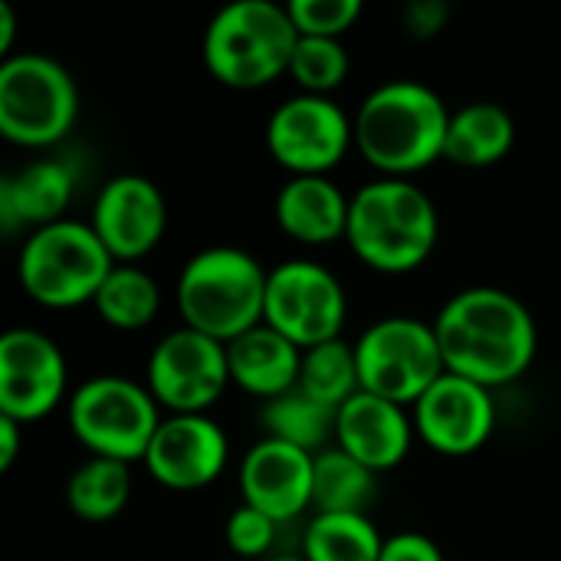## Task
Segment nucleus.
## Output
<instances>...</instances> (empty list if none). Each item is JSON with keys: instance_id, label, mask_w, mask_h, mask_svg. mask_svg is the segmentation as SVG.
Returning a JSON list of instances; mask_svg holds the SVG:
<instances>
[{"instance_id": "nucleus-1", "label": "nucleus", "mask_w": 561, "mask_h": 561, "mask_svg": "<svg viewBox=\"0 0 561 561\" xmlns=\"http://www.w3.org/2000/svg\"><path fill=\"white\" fill-rule=\"evenodd\" d=\"M447 371L483 388L519 381L539 352V329L529 306L496 286H470L444 302L434 319Z\"/></svg>"}, {"instance_id": "nucleus-2", "label": "nucleus", "mask_w": 561, "mask_h": 561, "mask_svg": "<svg viewBox=\"0 0 561 561\" xmlns=\"http://www.w3.org/2000/svg\"><path fill=\"white\" fill-rule=\"evenodd\" d=\"M447 102L417 79H391L365 95L355 112V148L385 178L408 181L444 158Z\"/></svg>"}, {"instance_id": "nucleus-3", "label": "nucleus", "mask_w": 561, "mask_h": 561, "mask_svg": "<svg viewBox=\"0 0 561 561\" xmlns=\"http://www.w3.org/2000/svg\"><path fill=\"white\" fill-rule=\"evenodd\" d=\"M437 207L411 181L381 178L352 194L345 240L368 270L388 276L421 270L437 247Z\"/></svg>"}, {"instance_id": "nucleus-4", "label": "nucleus", "mask_w": 561, "mask_h": 561, "mask_svg": "<svg viewBox=\"0 0 561 561\" xmlns=\"http://www.w3.org/2000/svg\"><path fill=\"white\" fill-rule=\"evenodd\" d=\"M270 270L240 247H207L178 276V309L187 329L224 345L256 329L266 312Z\"/></svg>"}, {"instance_id": "nucleus-5", "label": "nucleus", "mask_w": 561, "mask_h": 561, "mask_svg": "<svg viewBox=\"0 0 561 561\" xmlns=\"http://www.w3.org/2000/svg\"><path fill=\"white\" fill-rule=\"evenodd\" d=\"M299 33L283 3L237 0L204 30V66L227 89H263L289 72Z\"/></svg>"}, {"instance_id": "nucleus-6", "label": "nucleus", "mask_w": 561, "mask_h": 561, "mask_svg": "<svg viewBox=\"0 0 561 561\" xmlns=\"http://www.w3.org/2000/svg\"><path fill=\"white\" fill-rule=\"evenodd\" d=\"M115 270L112 253L95 230L79 220H56L23 240L16 276L23 293L46 309H76L95 302Z\"/></svg>"}, {"instance_id": "nucleus-7", "label": "nucleus", "mask_w": 561, "mask_h": 561, "mask_svg": "<svg viewBox=\"0 0 561 561\" xmlns=\"http://www.w3.org/2000/svg\"><path fill=\"white\" fill-rule=\"evenodd\" d=\"M158 401L148 391V385L118 378V375H99L82 381L66 408L72 437L92 454L118 463H141L158 427Z\"/></svg>"}, {"instance_id": "nucleus-8", "label": "nucleus", "mask_w": 561, "mask_h": 561, "mask_svg": "<svg viewBox=\"0 0 561 561\" xmlns=\"http://www.w3.org/2000/svg\"><path fill=\"white\" fill-rule=\"evenodd\" d=\"M79 118V89L62 62L16 53L0 62V135L20 148L62 141Z\"/></svg>"}, {"instance_id": "nucleus-9", "label": "nucleus", "mask_w": 561, "mask_h": 561, "mask_svg": "<svg viewBox=\"0 0 561 561\" xmlns=\"http://www.w3.org/2000/svg\"><path fill=\"white\" fill-rule=\"evenodd\" d=\"M355 358L362 391L401 408H414L447 371L434 322L427 325L411 316H388L368 325L355 342Z\"/></svg>"}, {"instance_id": "nucleus-10", "label": "nucleus", "mask_w": 561, "mask_h": 561, "mask_svg": "<svg viewBox=\"0 0 561 561\" xmlns=\"http://www.w3.org/2000/svg\"><path fill=\"white\" fill-rule=\"evenodd\" d=\"M345 319H348L345 286L322 263L286 260L270 270L263 322L273 325L302 352L342 339Z\"/></svg>"}, {"instance_id": "nucleus-11", "label": "nucleus", "mask_w": 561, "mask_h": 561, "mask_svg": "<svg viewBox=\"0 0 561 561\" xmlns=\"http://www.w3.org/2000/svg\"><path fill=\"white\" fill-rule=\"evenodd\" d=\"M355 145V118L322 95H293L266 122V148L293 178H329Z\"/></svg>"}, {"instance_id": "nucleus-12", "label": "nucleus", "mask_w": 561, "mask_h": 561, "mask_svg": "<svg viewBox=\"0 0 561 561\" xmlns=\"http://www.w3.org/2000/svg\"><path fill=\"white\" fill-rule=\"evenodd\" d=\"M230 381L227 345L197 332H168L148 358V391L171 414H207Z\"/></svg>"}, {"instance_id": "nucleus-13", "label": "nucleus", "mask_w": 561, "mask_h": 561, "mask_svg": "<svg viewBox=\"0 0 561 561\" xmlns=\"http://www.w3.org/2000/svg\"><path fill=\"white\" fill-rule=\"evenodd\" d=\"M66 358L36 329H10L0 339V414L20 424L43 421L66 394Z\"/></svg>"}, {"instance_id": "nucleus-14", "label": "nucleus", "mask_w": 561, "mask_h": 561, "mask_svg": "<svg viewBox=\"0 0 561 561\" xmlns=\"http://www.w3.org/2000/svg\"><path fill=\"white\" fill-rule=\"evenodd\" d=\"M414 431L440 457H470L496 431L493 391L444 371L414 404Z\"/></svg>"}, {"instance_id": "nucleus-15", "label": "nucleus", "mask_w": 561, "mask_h": 561, "mask_svg": "<svg viewBox=\"0 0 561 561\" xmlns=\"http://www.w3.org/2000/svg\"><path fill=\"white\" fill-rule=\"evenodd\" d=\"M89 227L95 230V237L102 240L115 263H135L164 240V194L151 178L118 174L99 191Z\"/></svg>"}, {"instance_id": "nucleus-16", "label": "nucleus", "mask_w": 561, "mask_h": 561, "mask_svg": "<svg viewBox=\"0 0 561 561\" xmlns=\"http://www.w3.org/2000/svg\"><path fill=\"white\" fill-rule=\"evenodd\" d=\"M227 460L230 444L217 421L207 414H171L161 421L141 463L161 486L194 493L220 480Z\"/></svg>"}, {"instance_id": "nucleus-17", "label": "nucleus", "mask_w": 561, "mask_h": 561, "mask_svg": "<svg viewBox=\"0 0 561 561\" xmlns=\"http://www.w3.org/2000/svg\"><path fill=\"white\" fill-rule=\"evenodd\" d=\"M316 490V457L263 437L253 444L240 463V493L243 503L266 513L276 526L299 519L312 510Z\"/></svg>"}, {"instance_id": "nucleus-18", "label": "nucleus", "mask_w": 561, "mask_h": 561, "mask_svg": "<svg viewBox=\"0 0 561 561\" xmlns=\"http://www.w3.org/2000/svg\"><path fill=\"white\" fill-rule=\"evenodd\" d=\"M414 434V421L401 404L368 391H358L335 421V447L375 473L394 470L411 454Z\"/></svg>"}, {"instance_id": "nucleus-19", "label": "nucleus", "mask_w": 561, "mask_h": 561, "mask_svg": "<svg viewBox=\"0 0 561 561\" xmlns=\"http://www.w3.org/2000/svg\"><path fill=\"white\" fill-rule=\"evenodd\" d=\"M76 171L66 161H30L16 174L0 178V227L13 237L20 227L39 230L56 220H66L72 204Z\"/></svg>"}, {"instance_id": "nucleus-20", "label": "nucleus", "mask_w": 561, "mask_h": 561, "mask_svg": "<svg viewBox=\"0 0 561 561\" xmlns=\"http://www.w3.org/2000/svg\"><path fill=\"white\" fill-rule=\"evenodd\" d=\"M352 197L332 178H289L276 194V224L306 247H329L348 233Z\"/></svg>"}, {"instance_id": "nucleus-21", "label": "nucleus", "mask_w": 561, "mask_h": 561, "mask_svg": "<svg viewBox=\"0 0 561 561\" xmlns=\"http://www.w3.org/2000/svg\"><path fill=\"white\" fill-rule=\"evenodd\" d=\"M227 358H230V381L253 398L273 401L299 385L302 348L266 322L233 339L227 345Z\"/></svg>"}, {"instance_id": "nucleus-22", "label": "nucleus", "mask_w": 561, "mask_h": 561, "mask_svg": "<svg viewBox=\"0 0 561 561\" xmlns=\"http://www.w3.org/2000/svg\"><path fill=\"white\" fill-rule=\"evenodd\" d=\"M516 141L513 115L496 102H470L450 115L444 158L457 168H493Z\"/></svg>"}, {"instance_id": "nucleus-23", "label": "nucleus", "mask_w": 561, "mask_h": 561, "mask_svg": "<svg viewBox=\"0 0 561 561\" xmlns=\"http://www.w3.org/2000/svg\"><path fill=\"white\" fill-rule=\"evenodd\" d=\"M335 421H339V411L312 401L299 388H293L283 398L263 401V411H260V424L270 440L299 447L312 457L329 450V440H335Z\"/></svg>"}, {"instance_id": "nucleus-24", "label": "nucleus", "mask_w": 561, "mask_h": 561, "mask_svg": "<svg viewBox=\"0 0 561 561\" xmlns=\"http://www.w3.org/2000/svg\"><path fill=\"white\" fill-rule=\"evenodd\" d=\"M378 493V473L358 463L342 447H329L316 454V490L312 510L316 513H355L368 516V506Z\"/></svg>"}, {"instance_id": "nucleus-25", "label": "nucleus", "mask_w": 561, "mask_h": 561, "mask_svg": "<svg viewBox=\"0 0 561 561\" xmlns=\"http://www.w3.org/2000/svg\"><path fill=\"white\" fill-rule=\"evenodd\" d=\"M131 500V470L128 463L89 457L72 470L66 483V506L82 523H108Z\"/></svg>"}, {"instance_id": "nucleus-26", "label": "nucleus", "mask_w": 561, "mask_h": 561, "mask_svg": "<svg viewBox=\"0 0 561 561\" xmlns=\"http://www.w3.org/2000/svg\"><path fill=\"white\" fill-rule=\"evenodd\" d=\"M381 549L385 539L375 523L355 513H316L302 533L306 561H378Z\"/></svg>"}, {"instance_id": "nucleus-27", "label": "nucleus", "mask_w": 561, "mask_h": 561, "mask_svg": "<svg viewBox=\"0 0 561 561\" xmlns=\"http://www.w3.org/2000/svg\"><path fill=\"white\" fill-rule=\"evenodd\" d=\"M92 306H95L99 319L108 322L112 329L138 332L154 322V316L161 309V289L141 266L115 263V270L102 283Z\"/></svg>"}, {"instance_id": "nucleus-28", "label": "nucleus", "mask_w": 561, "mask_h": 561, "mask_svg": "<svg viewBox=\"0 0 561 561\" xmlns=\"http://www.w3.org/2000/svg\"><path fill=\"white\" fill-rule=\"evenodd\" d=\"M296 388L302 394H309L312 401H319L332 411H342L362 391L355 345H348L345 339H335V342L306 348Z\"/></svg>"}, {"instance_id": "nucleus-29", "label": "nucleus", "mask_w": 561, "mask_h": 561, "mask_svg": "<svg viewBox=\"0 0 561 561\" xmlns=\"http://www.w3.org/2000/svg\"><path fill=\"white\" fill-rule=\"evenodd\" d=\"M352 59L342 39H325V36H299L289 76L302 89V95H322L335 92L348 79Z\"/></svg>"}, {"instance_id": "nucleus-30", "label": "nucleus", "mask_w": 561, "mask_h": 561, "mask_svg": "<svg viewBox=\"0 0 561 561\" xmlns=\"http://www.w3.org/2000/svg\"><path fill=\"white\" fill-rule=\"evenodd\" d=\"M299 36L342 39L362 16V0H289L286 3Z\"/></svg>"}, {"instance_id": "nucleus-31", "label": "nucleus", "mask_w": 561, "mask_h": 561, "mask_svg": "<svg viewBox=\"0 0 561 561\" xmlns=\"http://www.w3.org/2000/svg\"><path fill=\"white\" fill-rule=\"evenodd\" d=\"M276 529L279 526L266 513H260V510L243 503L240 510L230 513L224 536H227V546H230L233 556H240V559H263L276 546Z\"/></svg>"}, {"instance_id": "nucleus-32", "label": "nucleus", "mask_w": 561, "mask_h": 561, "mask_svg": "<svg viewBox=\"0 0 561 561\" xmlns=\"http://www.w3.org/2000/svg\"><path fill=\"white\" fill-rule=\"evenodd\" d=\"M378 561H444V552L437 549L434 539H427L421 533H398V536L385 539Z\"/></svg>"}, {"instance_id": "nucleus-33", "label": "nucleus", "mask_w": 561, "mask_h": 561, "mask_svg": "<svg viewBox=\"0 0 561 561\" xmlns=\"http://www.w3.org/2000/svg\"><path fill=\"white\" fill-rule=\"evenodd\" d=\"M447 20H450V7H447L444 0H417V3H411V7L404 10V26H408V33H411V36H421V39L437 36V33L447 26Z\"/></svg>"}, {"instance_id": "nucleus-34", "label": "nucleus", "mask_w": 561, "mask_h": 561, "mask_svg": "<svg viewBox=\"0 0 561 561\" xmlns=\"http://www.w3.org/2000/svg\"><path fill=\"white\" fill-rule=\"evenodd\" d=\"M20 421L0 414V473H7L20 457Z\"/></svg>"}, {"instance_id": "nucleus-35", "label": "nucleus", "mask_w": 561, "mask_h": 561, "mask_svg": "<svg viewBox=\"0 0 561 561\" xmlns=\"http://www.w3.org/2000/svg\"><path fill=\"white\" fill-rule=\"evenodd\" d=\"M13 36H16V13L10 3H0V56L10 59L13 53Z\"/></svg>"}, {"instance_id": "nucleus-36", "label": "nucleus", "mask_w": 561, "mask_h": 561, "mask_svg": "<svg viewBox=\"0 0 561 561\" xmlns=\"http://www.w3.org/2000/svg\"><path fill=\"white\" fill-rule=\"evenodd\" d=\"M266 561H306L302 556H270Z\"/></svg>"}]
</instances>
